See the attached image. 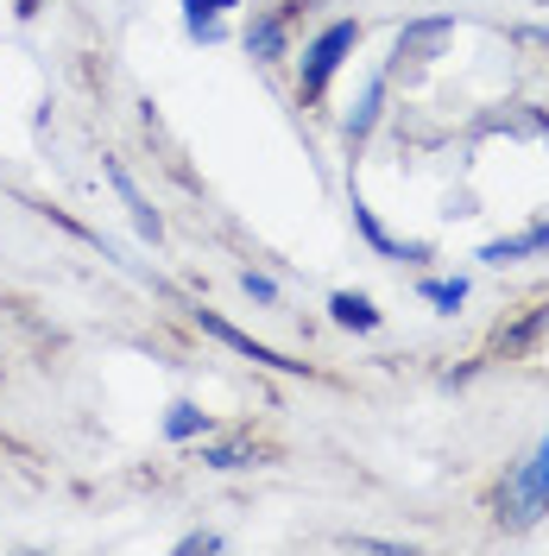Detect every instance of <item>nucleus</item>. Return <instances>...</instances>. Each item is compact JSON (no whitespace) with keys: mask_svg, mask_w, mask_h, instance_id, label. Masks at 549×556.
Masks as SVG:
<instances>
[{"mask_svg":"<svg viewBox=\"0 0 549 556\" xmlns=\"http://www.w3.org/2000/svg\"><path fill=\"white\" fill-rule=\"evenodd\" d=\"M531 253H549V222H544V228H524V235H512V241H486V247H481L486 266H506V260H531Z\"/></svg>","mask_w":549,"mask_h":556,"instance_id":"obj_6","label":"nucleus"},{"mask_svg":"<svg viewBox=\"0 0 549 556\" xmlns=\"http://www.w3.org/2000/svg\"><path fill=\"white\" fill-rule=\"evenodd\" d=\"M329 311H335V323H347V329H379L373 298H360V291H335V298H329Z\"/></svg>","mask_w":549,"mask_h":556,"instance_id":"obj_9","label":"nucleus"},{"mask_svg":"<svg viewBox=\"0 0 549 556\" xmlns=\"http://www.w3.org/2000/svg\"><path fill=\"white\" fill-rule=\"evenodd\" d=\"M499 506H506V519L524 531V525H537L549 513V437L531 450V462L518 468L512 481H506V493H499Z\"/></svg>","mask_w":549,"mask_h":556,"instance_id":"obj_2","label":"nucleus"},{"mask_svg":"<svg viewBox=\"0 0 549 556\" xmlns=\"http://www.w3.org/2000/svg\"><path fill=\"white\" fill-rule=\"evenodd\" d=\"M423 298H430V304H443V311H461V304H468V278H430V285H423Z\"/></svg>","mask_w":549,"mask_h":556,"instance_id":"obj_12","label":"nucleus"},{"mask_svg":"<svg viewBox=\"0 0 549 556\" xmlns=\"http://www.w3.org/2000/svg\"><path fill=\"white\" fill-rule=\"evenodd\" d=\"M107 184L120 190V203H127V215H133V228H139V235H145L152 247L165 241V222H158V208H152L145 197H139V184L127 177V165H120V159H107Z\"/></svg>","mask_w":549,"mask_h":556,"instance_id":"obj_4","label":"nucleus"},{"mask_svg":"<svg viewBox=\"0 0 549 556\" xmlns=\"http://www.w3.org/2000/svg\"><path fill=\"white\" fill-rule=\"evenodd\" d=\"M448 33H455V20H423V26H405V33H398V58H430L436 45H448Z\"/></svg>","mask_w":549,"mask_h":556,"instance_id":"obj_7","label":"nucleus"},{"mask_svg":"<svg viewBox=\"0 0 549 556\" xmlns=\"http://www.w3.org/2000/svg\"><path fill=\"white\" fill-rule=\"evenodd\" d=\"M246 58H253V64H278V58H284V13H253V26H246Z\"/></svg>","mask_w":549,"mask_h":556,"instance_id":"obj_5","label":"nucleus"},{"mask_svg":"<svg viewBox=\"0 0 549 556\" xmlns=\"http://www.w3.org/2000/svg\"><path fill=\"white\" fill-rule=\"evenodd\" d=\"M360 45V20H335L329 33H316L309 38V51H304V76H297V96L304 102H316L322 89H329V76L342 70V58Z\"/></svg>","mask_w":549,"mask_h":556,"instance_id":"obj_1","label":"nucleus"},{"mask_svg":"<svg viewBox=\"0 0 549 556\" xmlns=\"http://www.w3.org/2000/svg\"><path fill=\"white\" fill-rule=\"evenodd\" d=\"M234 0H183V20H190V38H203L215 45L221 38V13H228Z\"/></svg>","mask_w":549,"mask_h":556,"instance_id":"obj_8","label":"nucleus"},{"mask_svg":"<svg viewBox=\"0 0 549 556\" xmlns=\"http://www.w3.org/2000/svg\"><path fill=\"white\" fill-rule=\"evenodd\" d=\"M241 291H246V298H253V304H266V311H272V304H278V285H272V278H266V273H241Z\"/></svg>","mask_w":549,"mask_h":556,"instance_id":"obj_14","label":"nucleus"},{"mask_svg":"<svg viewBox=\"0 0 549 556\" xmlns=\"http://www.w3.org/2000/svg\"><path fill=\"white\" fill-rule=\"evenodd\" d=\"M196 323H203L208 336H221V342L234 348V354H246V361H259V367H284V374H304V361H284L278 348H266V342H253L246 329H234L228 316H215V311H196Z\"/></svg>","mask_w":549,"mask_h":556,"instance_id":"obj_3","label":"nucleus"},{"mask_svg":"<svg viewBox=\"0 0 549 556\" xmlns=\"http://www.w3.org/2000/svg\"><path fill=\"white\" fill-rule=\"evenodd\" d=\"M354 222H360V235H367V241H373L379 253H398V247H392V235H385V228L373 222V208L360 203V197H354ZM398 260H405V253H398Z\"/></svg>","mask_w":549,"mask_h":556,"instance_id":"obj_13","label":"nucleus"},{"mask_svg":"<svg viewBox=\"0 0 549 556\" xmlns=\"http://www.w3.org/2000/svg\"><path fill=\"white\" fill-rule=\"evenodd\" d=\"M379 96H385V76H373V83H367V96H360L354 121H347V146H360V139L373 134V121H379Z\"/></svg>","mask_w":549,"mask_h":556,"instance_id":"obj_10","label":"nucleus"},{"mask_svg":"<svg viewBox=\"0 0 549 556\" xmlns=\"http://www.w3.org/2000/svg\"><path fill=\"white\" fill-rule=\"evenodd\" d=\"M203 462H208V468H246V462H253V455H246L241 443H221V450H208Z\"/></svg>","mask_w":549,"mask_h":556,"instance_id":"obj_15","label":"nucleus"},{"mask_svg":"<svg viewBox=\"0 0 549 556\" xmlns=\"http://www.w3.org/2000/svg\"><path fill=\"white\" fill-rule=\"evenodd\" d=\"M38 7H44V0H20V20H33Z\"/></svg>","mask_w":549,"mask_h":556,"instance_id":"obj_16","label":"nucleus"},{"mask_svg":"<svg viewBox=\"0 0 549 556\" xmlns=\"http://www.w3.org/2000/svg\"><path fill=\"white\" fill-rule=\"evenodd\" d=\"M196 430H208V417L196 412L190 399H177L171 412H165V437H171V443H183V437H196Z\"/></svg>","mask_w":549,"mask_h":556,"instance_id":"obj_11","label":"nucleus"}]
</instances>
